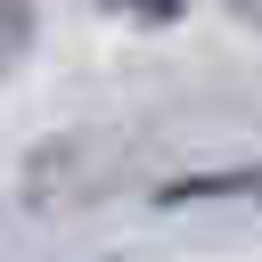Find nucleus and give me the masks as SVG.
<instances>
[{"label": "nucleus", "instance_id": "20e7f679", "mask_svg": "<svg viewBox=\"0 0 262 262\" xmlns=\"http://www.w3.org/2000/svg\"><path fill=\"white\" fill-rule=\"evenodd\" d=\"M229 16L237 25H262V0H229Z\"/></svg>", "mask_w": 262, "mask_h": 262}, {"label": "nucleus", "instance_id": "f257e3e1", "mask_svg": "<svg viewBox=\"0 0 262 262\" xmlns=\"http://www.w3.org/2000/svg\"><path fill=\"white\" fill-rule=\"evenodd\" d=\"M213 196H246V205H262V164H221V172H188V180H164L156 188V205H213Z\"/></svg>", "mask_w": 262, "mask_h": 262}, {"label": "nucleus", "instance_id": "f03ea898", "mask_svg": "<svg viewBox=\"0 0 262 262\" xmlns=\"http://www.w3.org/2000/svg\"><path fill=\"white\" fill-rule=\"evenodd\" d=\"M25 49H33V0H0V82L25 66Z\"/></svg>", "mask_w": 262, "mask_h": 262}, {"label": "nucleus", "instance_id": "7ed1b4c3", "mask_svg": "<svg viewBox=\"0 0 262 262\" xmlns=\"http://www.w3.org/2000/svg\"><path fill=\"white\" fill-rule=\"evenodd\" d=\"M123 25H180L188 16V0H106Z\"/></svg>", "mask_w": 262, "mask_h": 262}]
</instances>
